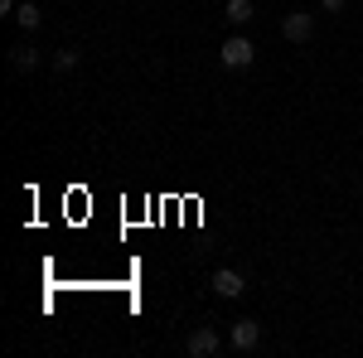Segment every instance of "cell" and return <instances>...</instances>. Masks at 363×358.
I'll use <instances>...</instances> for the list:
<instances>
[{
    "instance_id": "6",
    "label": "cell",
    "mask_w": 363,
    "mask_h": 358,
    "mask_svg": "<svg viewBox=\"0 0 363 358\" xmlns=\"http://www.w3.org/2000/svg\"><path fill=\"white\" fill-rule=\"evenodd\" d=\"M10 68H15V73H34V68H39V49H34V44H15V49H10Z\"/></svg>"
},
{
    "instance_id": "8",
    "label": "cell",
    "mask_w": 363,
    "mask_h": 358,
    "mask_svg": "<svg viewBox=\"0 0 363 358\" xmlns=\"http://www.w3.org/2000/svg\"><path fill=\"white\" fill-rule=\"evenodd\" d=\"M15 25L25 29V34H34V29L44 25V10H39V5H34V0H25V5H20V10H15Z\"/></svg>"
},
{
    "instance_id": "7",
    "label": "cell",
    "mask_w": 363,
    "mask_h": 358,
    "mask_svg": "<svg viewBox=\"0 0 363 358\" xmlns=\"http://www.w3.org/2000/svg\"><path fill=\"white\" fill-rule=\"evenodd\" d=\"M223 20L242 29V25H252V20H257V5H252V0H228V5H223Z\"/></svg>"
},
{
    "instance_id": "11",
    "label": "cell",
    "mask_w": 363,
    "mask_h": 358,
    "mask_svg": "<svg viewBox=\"0 0 363 358\" xmlns=\"http://www.w3.org/2000/svg\"><path fill=\"white\" fill-rule=\"evenodd\" d=\"M320 5H325V10H344L349 0H320Z\"/></svg>"
},
{
    "instance_id": "3",
    "label": "cell",
    "mask_w": 363,
    "mask_h": 358,
    "mask_svg": "<svg viewBox=\"0 0 363 358\" xmlns=\"http://www.w3.org/2000/svg\"><path fill=\"white\" fill-rule=\"evenodd\" d=\"M228 344H233L238 354H252V349L262 344V325H257V320H238V325L228 330Z\"/></svg>"
},
{
    "instance_id": "1",
    "label": "cell",
    "mask_w": 363,
    "mask_h": 358,
    "mask_svg": "<svg viewBox=\"0 0 363 358\" xmlns=\"http://www.w3.org/2000/svg\"><path fill=\"white\" fill-rule=\"evenodd\" d=\"M223 68H233V73H238V68H252V58H257V44H252L247 34H233V39H223Z\"/></svg>"
},
{
    "instance_id": "4",
    "label": "cell",
    "mask_w": 363,
    "mask_h": 358,
    "mask_svg": "<svg viewBox=\"0 0 363 358\" xmlns=\"http://www.w3.org/2000/svg\"><path fill=\"white\" fill-rule=\"evenodd\" d=\"M281 34H286L291 44H306L310 34H315V15H306V10H291V15L281 20Z\"/></svg>"
},
{
    "instance_id": "10",
    "label": "cell",
    "mask_w": 363,
    "mask_h": 358,
    "mask_svg": "<svg viewBox=\"0 0 363 358\" xmlns=\"http://www.w3.org/2000/svg\"><path fill=\"white\" fill-rule=\"evenodd\" d=\"M15 10H20L15 0H0V15H10V20H15Z\"/></svg>"
},
{
    "instance_id": "12",
    "label": "cell",
    "mask_w": 363,
    "mask_h": 358,
    "mask_svg": "<svg viewBox=\"0 0 363 358\" xmlns=\"http://www.w3.org/2000/svg\"><path fill=\"white\" fill-rule=\"evenodd\" d=\"M359 194H363V179H359Z\"/></svg>"
},
{
    "instance_id": "5",
    "label": "cell",
    "mask_w": 363,
    "mask_h": 358,
    "mask_svg": "<svg viewBox=\"0 0 363 358\" xmlns=\"http://www.w3.org/2000/svg\"><path fill=\"white\" fill-rule=\"evenodd\" d=\"M213 291H218L223 301H238V296L247 291V281H242V272H233V267H218V272H213Z\"/></svg>"
},
{
    "instance_id": "9",
    "label": "cell",
    "mask_w": 363,
    "mask_h": 358,
    "mask_svg": "<svg viewBox=\"0 0 363 358\" xmlns=\"http://www.w3.org/2000/svg\"><path fill=\"white\" fill-rule=\"evenodd\" d=\"M78 68V49H58L54 54V73H73Z\"/></svg>"
},
{
    "instance_id": "2",
    "label": "cell",
    "mask_w": 363,
    "mask_h": 358,
    "mask_svg": "<svg viewBox=\"0 0 363 358\" xmlns=\"http://www.w3.org/2000/svg\"><path fill=\"white\" fill-rule=\"evenodd\" d=\"M184 354H189V358H213V354H223V334L208 330V325H199V330L184 339Z\"/></svg>"
}]
</instances>
